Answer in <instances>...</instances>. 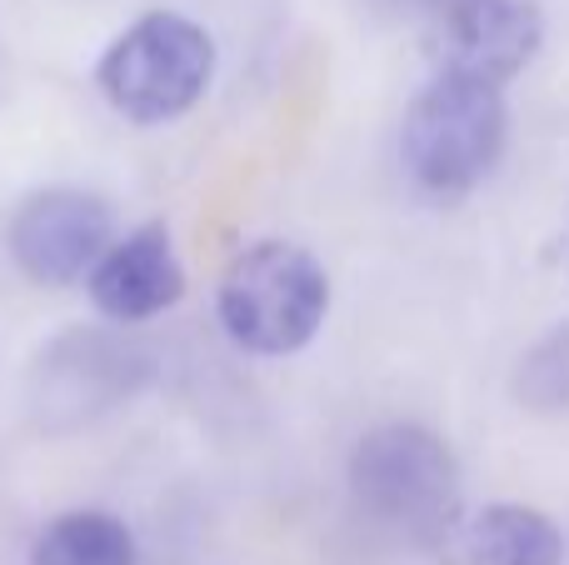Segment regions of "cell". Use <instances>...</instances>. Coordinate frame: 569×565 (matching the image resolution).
I'll list each match as a JSON object with an SVG mask.
<instances>
[{
    "label": "cell",
    "mask_w": 569,
    "mask_h": 565,
    "mask_svg": "<svg viewBox=\"0 0 569 565\" xmlns=\"http://www.w3.org/2000/svg\"><path fill=\"white\" fill-rule=\"evenodd\" d=\"M345 486L360 521L415 551H435L460 521V460L440 430L420 420H385L355 440Z\"/></svg>",
    "instance_id": "obj_1"
},
{
    "label": "cell",
    "mask_w": 569,
    "mask_h": 565,
    "mask_svg": "<svg viewBox=\"0 0 569 565\" xmlns=\"http://www.w3.org/2000/svg\"><path fill=\"white\" fill-rule=\"evenodd\" d=\"M505 140H510L505 86L440 70L405 110L400 160L430 200H465L500 166Z\"/></svg>",
    "instance_id": "obj_2"
},
{
    "label": "cell",
    "mask_w": 569,
    "mask_h": 565,
    "mask_svg": "<svg viewBox=\"0 0 569 565\" xmlns=\"http://www.w3.org/2000/svg\"><path fill=\"white\" fill-rule=\"evenodd\" d=\"M216 316L226 340L246 356H295L330 316V276L295 240H256L220 270Z\"/></svg>",
    "instance_id": "obj_3"
},
{
    "label": "cell",
    "mask_w": 569,
    "mask_h": 565,
    "mask_svg": "<svg viewBox=\"0 0 569 565\" xmlns=\"http://www.w3.org/2000/svg\"><path fill=\"white\" fill-rule=\"evenodd\" d=\"M156 380V350L130 326H70L36 350L26 370V410L46 436H76L116 416Z\"/></svg>",
    "instance_id": "obj_4"
},
{
    "label": "cell",
    "mask_w": 569,
    "mask_h": 565,
    "mask_svg": "<svg viewBox=\"0 0 569 565\" xmlns=\"http://www.w3.org/2000/svg\"><path fill=\"white\" fill-rule=\"evenodd\" d=\"M216 80V36L180 10L136 16L96 60V90L130 126H166L206 100Z\"/></svg>",
    "instance_id": "obj_5"
},
{
    "label": "cell",
    "mask_w": 569,
    "mask_h": 565,
    "mask_svg": "<svg viewBox=\"0 0 569 565\" xmlns=\"http://www.w3.org/2000/svg\"><path fill=\"white\" fill-rule=\"evenodd\" d=\"M110 240H116V216L96 190L80 186L30 190L6 220L10 260L40 290H66L86 280Z\"/></svg>",
    "instance_id": "obj_6"
},
{
    "label": "cell",
    "mask_w": 569,
    "mask_h": 565,
    "mask_svg": "<svg viewBox=\"0 0 569 565\" xmlns=\"http://www.w3.org/2000/svg\"><path fill=\"white\" fill-rule=\"evenodd\" d=\"M86 290L100 316L130 330L176 310L180 296H186V266L176 256L166 220H146V226L110 240L100 250V260L90 266Z\"/></svg>",
    "instance_id": "obj_7"
},
{
    "label": "cell",
    "mask_w": 569,
    "mask_h": 565,
    "mask_svg": "<svg viewBox=\"0 0 569 565\" xmlns=\"http://www.w3.org/2000/svg\"><path fill=\"white\" fill-rule=\"evenodd\" d=\"M545 46L540 0H470L440 20V70L510 86Z\"/></svg>",
    "instance_id": "obj_8"
},
{
    "label": "cell",
    "mask_w": 569,
    "mask_h": 565,
    "mask_svg": "<svg viewBox=\"0 0 569 565\" xmlns=\"http://www.w3.org/2000/svg\"><path fill=\"white\" fill-rule=\"evenodd\" d=\"M440 565H565V531L555 526V516L520 500H495L480 506L435 546Z\"/></svg>",
    "instance_id": "obj_9"
},
{
    "label": "cell",
    "mask_w": 569,
    "mask_h": 565,
    "mask_svg": "<svg viewBox=\"0 0 569 565\" xmlns=\"http://www.w3.org/2000/svg\"><path fill=\"white\" fill-rule=\"evenodd\" d=\"M30 565H136V536L110 511H60L30 541Z\"/></svg>",
    "instance_id": "obj_10"
},
{
    "label": "cell",
    "mask_w": 569,
    "mask_h": 565,
    "mask_svg": "<svg viewBox=\"0 0 569 565\" xmlns=\"http://www.w3.org/2000/svg\"><path fill=\"white\" fill-rule=\"evenodd\" d=\"M510 396L525 416H569V320L550 326L510 370Z\"/></svg>",
    "instance_id": "obj_11"
},
{
    "label": "cell",
    "mask_w": 569,
    "mask_h": 565,
    "mask_svg": "<svg viewBox=\"0 0 569 565\" xmlns=\"http://www.w3.org/2000/svg\"><path fill=\"white\" fill-rule=\"evenodd\" d=\"M415 6H420L425 16H435V20H450L455 10H465V6H470V0H415Z\"/></svg>",
    "instance_id": "obj_12"
}]
</instances>
